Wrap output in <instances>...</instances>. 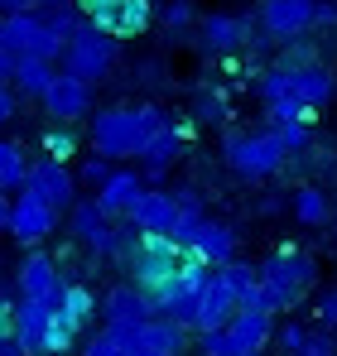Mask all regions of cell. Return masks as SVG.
Here are the masks:
<instances>
[{
	"label": "cell",
	"mask_w": 337,
	"mask_h": 356,
	"mask_svg": "<svg viewBox=\"0 0 337 356\" xmlns=\"http://www.w3.org/2000/svg\"><path fill=\"white\" fill-rule=\"evenodd\" d=\"M120 260L130 265V284H135L140 294H155L159 284H168V280H173L178 270H188V265H207L198 250L178 245L168 232H130L125 245H120Z\"/></svg>",
	"instance_id": "6da1fadb"
},
{
	"label": "cell",
	"mask_w": 337,
	"mask_h": 356,
	"mask_svg": "<svg viewBox=\"0 0 337 356\" xmlns=\"http://www.w3.org/2000/svg\"><path fill=\"white\" fill-rule=\"evenodd\" d=\"M164 120L159 106H107V111H97L92 120V149L102 154V159H135L140 154V145L150 140V130Z\"/></svg>",
	"instance_id": "7a4b0ae2"
},
{
	"label": "cell",
	"mask_w": 337,
	"mask_h": 356,
	"mask_svg": "<svg viewBox=\"0 0 337 356\" xmlns=\"http://www.w3.org/2000/svg\"><path fill=\"white\" fill-rule=\"evenodd\" d=\"M275 97H294L318 111L337 97V77L323 63H280V67L260 72V102H275Z\"/></svg>",
	"instance_id": "3957f363"
},
{
	"label": "cell",
	"mask_w": 337,
	"mask_h": 356,
	"mask_svg": "<svg viewBox=\"0 0 337 356\" xmlns=\"http://www.w3.org/2000/svg\"><path fill=\"white\" fill-rule=\"evenodd\" d=\"M58 58H63V72H72V77H82V82H102L116 67V39L82 19V24L63 39V54H58Z\"/></svg>",
	"instance_id": "277c9868"
},
{
	"label": "cell",
	"mask_w": 337,
	"mask_h": 356,
	"mask_svg": "<svg viewBox=\"0 0 337 356\" xmlns=\"http://www.w3.org/2000/svg\"><path fill=\"white\" fill-rule=\"evenodd\" d=\"M284 154L280 140L270 130H231L226 135V164L236 169L241 178H270L284 169Z\"/></svg>",
	"instance_id": "5b68a950"
},
{
	"label": "cell",
	"mask_w": 337,
	"mask_h": 356,
	"mask_svg": "<svg viewBox=\"0 0 337 356\" xmlns=\"http://www.w3.org/2000/svg\"><path fill=\"white\" fill-rule=\"evenodd\" d=\"M0 39L10 54H29V58H49L58 63L63 54V39L44 24L39 10H15V15H0Z\"/></svg>",
	"instance_id": "8992f818"
},
{
	"label": "cell",
	"mask_w": 337,
	"mask_h": 356,
	"mask_svg": "<svg viewBox=\"0 0 337 356\" xmlns=\"http://www.w3.org/2000/svg\"><path fill=\"white\" fill-rule=\"evenodd\" d=\"M256 275L270 280L275 289H284L294 303L318 284V265H313V255H304L299 245H280V250H270L265 265H256Z\"/></svg>",
	"instance_id": "52a82bcc"
},
{
	"label": "cell",
	"mask_w": 337,
	"mask_h": 356,
	"mask_svg": "<svg viewBox=\"0 0 337 356\" xmlns=\"http://www.w3.org/2000/svg\"><path fill=\"white\" fill-rule=\"evenodd\" d=\"M193 34H198V49L222 58V54H236L251 44V19L241 15H226V10H212V15H198L193 19Z\"/></svg>",
	"instance_id": "ba28073f"
},
{
	"label": "cell",
	"mask_w": 337,
	"mask_h": 356,
	"mask_svg": "<svg viewBox=\"0 0 337 356\" xmlns=\"http://www.w3.org/2000/svg\"><path fill=\"white\" fill-rule=\"evenodd\" d=\"M5 232L19 241V245H39L44 236L58 232V212L44 197H34L29 188H19V197H10V227Z\"/></svg>",
	"instance_id": "9c48e42d"
},
{
	"label": "cell",
	"mask_w": 337,
	"mask_h": 356,
	"mask_svg": "<svg viewBox=\"0 0 337 356\" xmlns=\"http://www.w3.org/2000/svg\"><path fill=\"white\" fill-rule=\"evenodd\" d=\"M19 188H29L34 197H44L54 212H68V202L77 197V174H72L63 159H49V154H44L39 164L24 169V183H19Z\"/></svg>",
	"instance_id": "30bf717a"
},
{
	"label": "cell",
	"mask_w": 337,
	"mask_h": 356,
	"mask_svg": "<svg viewBox=\"0 0 337 356\" xmlns=\"http://www.w3.org/2000/svg\"><path fill=\"white\" fill-rule=\"evenodd\" d=\"M313 10H318V0H260L256 19L270 39L289 44V39H304L313 29Z\"/></svg>",
	"instance_id": "8fae6325"
},
{
	"label": "cell",
	"mask_w": 337,
	"mask_h": 356,
	"mask_svg": "<svg viewBox=\"0 0 337 356\" xmlns=\"http://www.w3.org/2000/svg\"><path fill=\"white\" fill-rule=\"evenodd\" d=\"M183 135H188V125H178V120H168V116L150 130V140H145L140 154H135V159L145 164V174H140L145 183H159V178L173 169V159L183 154Z\"/></svg>",
	"instance_id": "7c38bea8"
},
{
	"label": "cell",
	"mask_w": 337,
	"mask_h": 356,
	"mask_svg": "<svg viewBox=\"0 0 337 356\" xmlns=\"http://www.w3.org/2000/svg\"><path fill=\"white\" fill-rule=\"evenodd\" d=\"M44 111L63 125H72V120H82L92 111V82H82V77H72V72H54V82L44 87Z\"/></svg>",
	"instance_id": "4fadbf2b"
},
{
	"label": "cell",
	"mask_w": 337,
	"mask_h": 356,
	"mask_svg": "<svg viewBox=\"0 0 337 356\" xmlns=\"http://www.w3.org/2000/svg\"><path fill=\"white\" fill-rule=\"evenodd\" d=\"M125 222H130V232H173L178 202L164 188H140V197L125 207Z\"/></svg>",
	"instance_id": "5bb4252c"
},
{
	"label": "cell",
	"mask_w": 337,
	"mask_h": 356,
	"mask_svg": "<svg viewBox=\"0 0 337 356\" xmlns=\"http://www.w3.org/2000/svg\"><path fill=\"white\" fill-rule=\"evenodd\" d=\"M231 308H236V298L226 294V284L207 270V280L198 284V294H193V303H188V327H193V332L222 327L226 318H231Z\"/></svg>",
	"instance_id": "9a60e30c"
},
{
	"label": "cell",
	"mask_w": 337,
	"mask_h": 356,
	"mask_svg": "<svg viewBox=\"0 0 337 356\" xmlns=\"http://www.w3.org/2000/svg\"><path fill=\"white\" fill-rule=\"evenodd\" d=\"M15 284H19V298H44V303H54L58 289H63L58 260H54V255H44V250H34V255H29V260L19 265Z\"/></svg>",
	"instance_id": "2e32d148"
},
{
	"label": "cell",
	"mask_w": 337,
	"mask_h": 356,
	"mask_svg": "<svg viewBox=\"0 0 337 356\" xmlns=\"http://www.w3.org/2000/svg\"><path fill=\"white\" fill-rule=\"evenodd\" d=\"M140 347L155 356H188V327L173 323L168 313H150L140 323Z\"/></svg>",
	"instance_id": "e0dca14e"
},
{
	"label": "cell",
	"mask_w": 337,
	"mask_h": 356,
	"mask_svg": "<svg viewBox=\"0 0 337 356\" xmlns=\"http://www.w3.org/2000/svg\"><path fill=\"white\" fill-rule=\"evenodd\" d=\"M150 24H155V0H116L111 15L102 19V34L120 44V39H140Z\"/></svg>",
	"instance_id": "ac0fdd59"
},
{
	"label": "cell",
	"mask_w": 337,
	"mask_h": 356,
	"mask_svg": "<svg viewBox=\"0 0 337 356\" xmlns=\"http://www.w3.org/2000/svg\"><path fill=\"white\" fill-rule=\"evenodd\" d=\"M140 188H145V178L135 174V169H111V174L97 183V207H102V217H125V207L140 197Z\"/></svg>",
	"instance_id": "d6986e66"
},
{
	"label": "cell",
	"mask_w": 337,
	"mask_h": 356,
	"mask_svg": "<svg viewBox=\"0 0 337 356\" xmlns=\"http://www.w3.org/2000/svg\"><path fill=\"white\" fill-rule=\"evenodd\" d=\"M58 63L49 58H29V54H15V67H10V87H19V97H44V87L54 82Z\"/></svg>",
	"instance_id": "ffe728a7"
},
{
	"label": "cell",
	"mask_w": 337,
	"mask_h": 356,
	"mask_svg": "<svg viewBox=\"0 0 337 356\" xmlns=\"http://www.w3.org/2000/svg\"><path fill=\"white\" fill-rule=\"evenodd\" d=\"M54 308L63 313V323H68V327H77V332H82V327L97 318V294H92L87 284H68V280H63Z\"/></svg>",
	"instance_id": "44dd1931"
},
{
	"label": "cell",
	"mask_w": 337,
	"mask_h": 356,
	"mask_svg": "<svg viewBox=\"0 0 337 356\" xmlns=\"http://www.w3.org/2000/svg\"><path fill=\"white\" fill-rule=\"evenodd\" d=\"M97 308H102V318H107V323H145V318H150V313H145V294H140L130 280H125V284H116Z\"/></svg>",
	"instance_id": "7402d4cb"
},
{
	"label": "cell",
	"mask_w": 337,
	"mask_h": 356,
	"mask_svg": "<svg viewBox=\"0 0 337 356\" xmlns=\"http://www.w3.org/2000/svg\"><path fill=\"white\" fill-rule=\"evenodd\" d=\"M49 313H54V303H44V298H19V308H15V337L24 342L29 356L39 352V332H44Z\"/></svg>",
	"instance_id": "603a6c76"
},
{
	"label": "cell",
	"mask_w": 337,
	"mask_h": 356,
	"mask_svg": "<svg viewBox=\"0 0 337 356\" xmlns=\"http://www.w3.org/2000/svg\"><path fill=\"white\" fill-rule=\"evenodd\" d=\"M328 212H333V207H328V193H323V188L304 183V188L294 193V217H299L304 227H323V222H328Z\"/></svg>",
	"instance_id": "cb8c5ba5"
},
{
	"label": "cell",
	"mask_w": 337,
	"mask_h": 356,
	"mask_svg": "<svg viewBox=\"0 0 337 356\" xmlns=\"http://www.w3.org/2000/svg\"><path fill=\"white\" fill-rule=\"evenodd\" d=\"M155 19L164 24L168 39H188V34H193V19H198V10H193V0H164V5L155 10Z\"/></svg>",
	"instance_id": "d4e9b609"
},
{
	"label": "cell",
	"mask_w": 337,
	"mask_h": 356,
	"mask_svg": "<svg viewBox=\"0 0 337 356\" xmlns=\"http://www.w3.org/2000/svg\"><path fill=\"white\" fill-rule=\"evenodd\" d=\"M102 222H107V217H102L97 197H72V202H68V232H72L77 241H87Z\"/></svg>",
	"instance_id": "484cf974"
},
{
	"label": "cell",
	"mask_w": 337,
	"mask_h": 356,
	"mask_svg": "<svg viewBox=\"0 0 337 356\" xmlns=\"http://www.w3.org/2000/svg\"><path fill=\"white\" fill-rule=\"evenodd\" d=\"M24 169H29L24 149H19V145H10V140H0V193L19 188V183H24Z\"/></svg>",
	"instance_id": "4316f807"
},
{
	"label": "cell",
	"mask_w": 337,
	"mask_h": 356,
	"mask_svg": "<svg viewBox=\"0 0 337 356\" xmlns=\"http://www.w3.org/2000/svg\"><path fill=\"white\" fill-rule=\"evenodd\" d=\"M270 135L280 140L284 154H299L313 145V120H280V125H270Z\"/></svg>",
	"instance_id": "83f0119b"
},
{
	"label": "cell",
	"mask_w": 337,
	"mask_h": 356,
	"mask_svg": "<svg viewBox=\"0 0 337 356\" xmlns=\"http://www.w3.org/2000/svg\"><path fill=\"white\" fill-rule=\"evenodd\" d=\"M198 356H256V352H246L226 327H207V332L198 337Z\"/></svg>",
	"instance_id": "f1b7e54d"
},
{
	"label": "cell",
	"mask_w": 337,
	"mask_h": 356,
	"mask_svg": "<svg viewBox=\"0 0 337 356\" xmlns=\"http://www.w3.org/2000/svg\"><path fill=\"white\" fill-rule=\"evenodd\" d=\"M34 10H39V15H44V24H49V29H54L58 39H68V34H72V29H77V24H82V15H77V10H72V5H68V0H63V5H34Z\"/></svg>",
	"instance_id": "f546056e"
},
{
	"label": "cell",
	"mask_w": 337,
	"mask_h": 356,
	"mask_svg": "<svg viewBox=\"0 0 337 356\" xmlns=\"http://www.w3.org/2000/svg\"><path fill=\"white\" fill-rule=\"evenodd\" d=\"M44 154H49V159H63V164L77 154V135H72L63 120H58L54 130H44Z\"/></svg>",
	"instance_id": "4dcf8cb0"
},
{
	"label": "cell",
	"mask_w": 337,
	"mask_h": 356,
	"mask_svg": "<svg viewBox=\"0 0 337 356\" xmlns=\"http://www.w3.org/2000/svg\"><path fill=\"white\" fill-rule=\"evenodd\" d=\"M265 116H270V125H280V120H313L318 111L294 102V97H275V102H265Z\"/></svg>",
	"instance_id": "1f68e13d"
},
{
	"label": "cell",
	"mask_w": 337,
	"mask_h": 356,
	"mask_svg": "<svg viewBox=\"0 0 337 356\" xmlns=\"http://www.w3.org/2000/svg\"><path fill=\"white\" fill-rule=\"evenodd\" d=\"M270 342H275L284 356H294L304 342H308V327H304V323H284V327H275V332H270Z\"/></svg>",
	"instance_id": "d6a6232c"
},
{
	"label": "cell",
	"mask_w": 337,
	"mask_h": 356,
	"mask_svg": "<svg viewBox=\"0 0 337 356\" xmlns=\"http://www.w3.org/2000/svg\"><path fill=\"white\" fill-rule=\"evenodd\" d=\"M193 116H198V120H212V125L226 120V97H222V92H203V97L193 102Z\"/></svg>",
	"instance_id": "836d02e7"
},
{
	"label": "cell",
	"mask_w": 337,
	"mask_h": 356,
	"mask_svg": "<svg viewBox=\"0 0 337 356\" xmlns=\"http://www.w3.org/2000/svg\"><path fill=\"white\" fill-rule=\"evenodd\" d=\"M313 313H318V323H323L328 332H337V284H333V289H318V298H313Z\"/></svg>",
	"instance_id": "e575fe53"
},
{
	"label": "cell",
	"mask_w": 337,
	"mask_h": 356,
	"mask_svg": "<svg viewBox=\"0 0 337 356\" xmlns=\"http://www.w3.org/2000/svg\"><path fill=\"white\" fill-rule=\"evenodd\" d=\"M294 356H337V342L328 337V332H308V342H304Z\"/></svg>",
	"instance_id": "d590c367"
},
{
	"label": "cell",
	"mask_w": 337,
	"mask_h": 356,
	"mask_svg": "<svg viewBox=\"0 0 337 356\" xmlns=\"http://www.w3.org/2000/svg\"><path fill=\"white\" fill-rule=\"evenodd\" d=\"M111 174V159H102V154H92V159H87V164H82V183H92V188H97V183H102V178Z\"/></svg>",
	"instance_id": "8d00e7d4"
},
{
	"label": "cell",
	"mask_w": 337,
	"mask_h": 356,
	"mask_svg": "<svg viewBox=\"0 0 337 356\" xmlns=\"http://www.w3.org/2000/svg\"><path fill=\"white\" fill-rule=\"evenodd\" d=\"M130 352H135V347H130ZM130 352H125V347H116V342H107L102 332H97V337L82 347V356H130Z\"/></svg>",
	"instance_id": "74e56055"
},
{
	"label": "cell",
	"mask_w": 337,
	"mask_h": 356,
	"mask_svg": "<svg viewBox=\"0 0 337 356\" xmlns=\"http://www.w3.org/2000/svg\"><path fill=\"white\" fill-rule=\"evenodd\" d=\"M10 116H15V87L0 77V125H10Z\"/></svg>",
	"instance_id": "f35d334b"
},
{
	"label": "cell",
	"mask_w": 337,
	"mask_h": 356,
	"mask_svg": "<svg viewBox=\"0 0 337 356\" xmlns=\"http://www.w3.org/2000/svg\"><path fill=\"white\" fill-rule=\"evenodd\" d=\"M5 332H15V303H10V294L0 289V337Z\"/></svg>",
	"instance_id": "ab89813d"
},
{
	"label": "cell",
	"mask_w": 337,
	"mask_h": 356,
	"mask_svg": "<svg viewBox=\"0 0 337 356\" xmlns=\"http://www.w3.org/2000/svg\"><path fill=\"white\" fill-rule=\"evenodd\" d=\"M0 356H29V352H24V342H19L15 332H5V337H0Z\"/></svg>",
	"instance_id": "60d3db41"
},
{
	"label": "cell",
	"mask_w": 337,
	"mask_h": 356,
	"mask_svg": "<svg viewBox=\"0 0 337 356\" xmlns=\"http://www.w3.org/2000/svg\"><path fill=\"white\" fill-rule=\"evenodd\" d=\"M10 67H15V54H10L5 39H0V77H5V82H10Z\"/></svg>",
	"instance_id": "b9f144b4"
},
{
	"label": "cell",
	"mask_w": 337,
	"mask_h": 356,
	"mask_svg": "<svg viewBox=\"0 0 337 356\" xmlns=\"http://www.w3.org/2000/svg\"><path fill=\"white\" fill-rule=\"evenodd\" d=\"M15 10H34V0H0V15H15Z\"/></svg>",
	"instance_id": "7bdbcfd3"
},
{
	"label": "cell",
	"mask_w": 337,
	"mask_h": 356,
	"mask_svg": "<svg viewBox=\"0 0 337 356\" xmlns=\"http://www.w3.org/2000/svg\"><path fill=\"white\" fill-rule=\"evenodd\" d=\"M10 227V193H0V232Z\"/></svg>",
	"instance_id": "ee69618b"
},
{
	"label": "cell",
	"mask_w": 337,
	"mask_h": 356,
	"mask_svg": "<svg viewBox=\"0 0 337 356\" xmlns=\"http://www.w3.org/2000/svg\"><path fill=\"white\" fill-rule=\"evenodd\" d=\"M34 5H63V0H34Z\"/></svg>",
	"instance_id": "f6af8a7d"
},
{
	"label": "cell",
	"mask_w": 337,
	"mask_h": 356,
	"mask_svg": "<svg viewBox=\"0 0 337 356\" xmlns=\"http://www.w3.org/2000/svg\"><path fill=\"white\" fill-rule=\"evenodd\" d=\"M39 356H63V352H39Z\"/></svg>",
	"instance_id": "bcb514c9"
}]
</instances>
